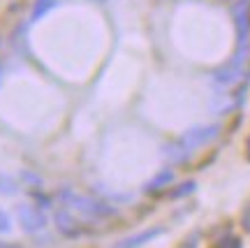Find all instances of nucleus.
Segmentation results:
<instances>
[{"label":"nucleus","instance_id":"12","mask_svg":"<svg viewBox=\"0 0 250 248\" xmlns=\"http://www.w3.org/2000/svg\"><path fill=\"white\" fill-rule=\"evenodd\" d=\"M197 244H199V232H192V234H190V237H188L179 248H197Z\"/></svg>","mask_w":250,"mask_h":248},{"label":"nucleus","instance_id":"13","mask_svg":"<svg viewBox=\"0 0 250 248\" xmlns=\"http://www.w3.org/2000/svg\"><path fill=\"white\" fill-rule=\"evenodd\" d=\"M241 221H243V230L250 232V206L246 209V211H243V218H241Z\"/></svg>","mask_w":250,"mask_h":248},{"label":"nucleus","instance_id":"15","mask_svg":"<svg viewBox=\"0 0 250 248\" xmlns=\"http://www.w3.org/2000/svg\"><path fill=\"white\" fill-rule=\"evenodd\" d=\"M246 153H248V160H250V137H248V142H246Z\"/></svg>","mask_w":250,"mask_h":248},{"label":"nucleus","instance_id":"8","mask_svg":"<svg viewBox=\"0 0 250 248\" xmlns=\"http://www.w3.org/2000/svg\"><path fill=\"white\" fill-rule=\"evenodd\" d=\"M58 5V0H35V5H33V12H30V21L35 23L40 19L44 17L49 9H54Z\"/></svg>","mask_w":250,"mask_h":248},{"label":"nucleus","instance_id":"2","mask_svg":"<svg viewBox=\"0 0 250 248\" xmlns=\"http://www.w3.org/2000/svg\"><path fill=\"white\" fill-rule=\"evenodd\" d=\"M61 200L65 202L67 209H74V211L83 213V216H90V218H104V216H114V206H109L104 202H98L93 197H86V195H77L72 190H62L61 193Z\"/></svg>","mask_w":250,"mask_h":248},{"label":"nucleus","instance_id":"4","mask_svg":"<svg viewBox=\"0 0 250 248\" xmlns=\"http://www.w3.org/2000/svg\"><path fill=\"white\" fill-rule=\"evenodd\" d=\"M17 216H19V223H21V230H26V232L44 230V225H46L44 213L40 211L37 206H33V204H21L17 209Z\"/></svg>","mask_w":250,"mask_h":248},{"label":"nucleus","instance_id":"1","mask_svg":"<svg viewBox=\"0 0 250 248\" xmlns=\"http://www.w3.org/2000/svg\"><path fill=\"white\" fill-rule=\"evenodd\" d=\"M218 135H220V125H197V128H190V130H186L181 135L176 142L165 149V158L171 160V162H183L192 151L208 142H213Z\"/></svg>","mask_w":250,"mask_h":248},{"label":"nucleus","instance_id":"10","mask_svg":"<svg viewBox=\"0 0 250 248\" xmlns=\"http://www.w3.org/2000/svg\"><path fill=\"white\" fill-rule=\"evenodd\" d=\"M195 181H186V183H181L176 190H171V197H183V195H190V193H195Z\"/></svg>","mask_w":250,"mask_h":248},{"label":"nucleus","instance_id":"7","mask_svg":"<svg viewBox=\"0 0 250 248\" xmlns=\"http://www.w3.org/2000/svg\"><path fill=\"white\" fill-rule=\"evenodd\" d=\"M171 181H174V172H171V169H162L158 177H153L151 181L144 186V190H146V193H158V190L169 186Z\"/></svg>","mask_w":250,"mask_h":248},{"label":"nucleus","instance_id":"6","mask_svg":"<svg viewBox=\"0 0 250 248\" xmlns=\"http://www.w3.org/2000/svg\"><path fill=\"white\" fill-rule=\"evenodd\" d=\"M56 227L61 234L65 237H79L81 234V225L77 223V218L72 216L70 209H58L56 211Z\"/></svg>","mask_w":250,"mask_h":248},{"label":"nucleus","instance_id":"5","mask_svg":"<svg viewBox=\"0 0 250 248\" xmlns=\"http://www.w3.org/2000/svg\"><path fill=\"white\" fill-rule=\"evenodd\" d=\"M160 234H165V227H148V230L137 232V234H132V237H125L123 241L114 244L111 248H142L144 244L153 241L155 237H160Z\"/></svg>","mask_w":250,"mask_h":248},{"label":"nucleus","instance_id":"3","mask_svg":"<svg viewBox=\"0 0 250 248\" xmlns=\"http://www.w3.org/2000/svg\"><path fill=\"white\" fill-rule=\"evenodd\" d=\"M234 23H236V46H248L250 42V2L239 0L234 5Z\"/></svg>","mask_w":250,"mask_h":248},{"label":"nucleus","instance_id":"16","mask_svg":"<svg viewBox=\"0 0 250 248\" xmlns=\"http://www.w3.org/2000/svg\"><path fill=\"white\" fill-rule=\"evenodd\" d=\"M0 81H2V65H0Z\"/></svg>","mask_w":250,"mask_h":248},{"label":"nucleus","instance_id":"14","mask_svg":"<svg viewBox=\"0 0 250 248\" xmlns=\"http://www.w3.org/2000/svg\"><path fill=\"white\" fill-rule=\"evenodd\" d=\"M0 248H23L19 244H12V241H0Z\"/></svg>","mask_w":250,"mask_h":248},{"label":"nucleus","instance_id":"9","mask_svg":"<svg viewBox=\"0 0 250 248\" xmlns=\"http://www.w3.org/2000/svg\"><path fill=\"white\" fill-rule=\"evenodd\" d=\"M211 248H241V239L234 237V234H225L220 239H215L211 244Z\"/></svg>","mask_w":250,"mask_h":248},{"label":"nucleus","instance_id":"11","mask_svg":"<svg viewBox=\"0 0 250 248\" xmlns=\"http://www.w3.org/2000/svg\"><path fill=\"white\" fill-rule=\"evenodd\" d=\"M12 230V223H9V216L5 211H2V209H0V232H2V234H7V232Z\"/></svg>","mask_w":250,"mask_h":248}]
</instances>
